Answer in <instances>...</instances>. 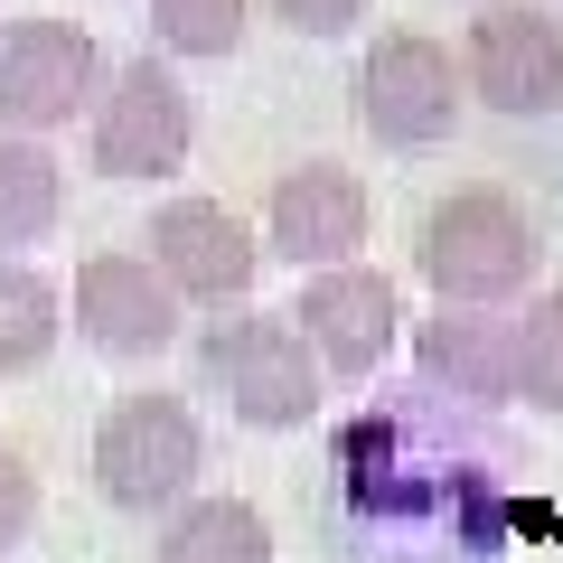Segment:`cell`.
Masks as SVG:
<instances>
[{
	"instance_id": "1",
	"label": "cell",
	"mask_w": 563,
	"mask_h": 563,
	"mask_svg": "<svg viewBox=\"0 0 563 563\" xmlns=\"http://www.w3.org/2000/svg\"><path fill=\"white\" fill-rule=\"evenodd\" d=\"M517 442L498 413L404 385L339 422L329 526L347 563H507L517 544Z\"/></svg>"
},
{
	"instance_id": "2",
	"label": "cell",
	"mask_w": 563,
	"mask_h": 563,
	"mask_svg": "<svg viewBox=\"0 0 563 563\" xmlns=\"http://www.w3.org/2000/svg\"><path fill=\"white\" fill-rule=\"evenodd\" d=\"M198 366H207V385L235 404L244 432H301V422L320 413V395H329V366H320V347L301 339L291 310H225V320H207Z\"/></svg>"
},
{
	"instance_id": "3",
	"label": "cell",
	"mask_w": 563,
	"mask_h": 563,
	"mask_svg": "<svg viewBox=\"0 0 563 563\" xmlns=\"http://www.w3.org/2000/svg\"><path fill=\"white\" fill-rule=\"evenodd\" d=\"M536 225L507 188H451L432 217H422V282L432 301H461V310H507L536 291Z\"/></svg>"
},
{
	"instance_id": "4",
	"label": "cell",
	"mask_w": 563,
	"mask_h": 563,
	"mask_svg": "<svg viewBox=\"0 0 563 563\" xmlns=\"http://www.w3.org/2000/svg\"><path fill=\"white\" fill-rule=\"evenodd\" d=\"M198 470H207V432L188 413V395H169V385L122 395L95 422V498L122 507V517H169V507H188L198 498Z\"/></svg>"
},
{
	"instance_id": "5",
	"label": "cell",
	"mask_w": 563,
	"mask_h": 563,
	"mask_svg": "<svg viewBox=\"0 0 563 563\" xmlns=\"http://www.w3.org/2000/svg\"><path fill=\"white\" fill-rule=\"evenodd\" d=\"M357 113L385 151H442L470 113V66L422 29H385L357 66Z\"/></svg>"
},
{
	"instance_id": "6",
	"label": "cell",
	"mask_w": 563,
	"mask_h": 563,
	"mask_svg": "<svg viewBox=\"0 0 563 563\" xmlns=\"http://www.w3.org/2000/svg\"><path fill=\"white\" fill-rule=\"evenodd\" d=\"M95 132V169L103 179H169V169L198 151V95L179 85L169 57H122L113 85L85 113Z\"/></svg>"
},
{
	"instance_id": "7",
	"label": "cell",
	"mask_w": 563,
	"mask_h": 563,
	"mask_svg": "<svg viewBox=\"0 0 563 563\" xmlns=\"http://www.w3.org/2000/svg\"><path fill=\"white\" fill-rule=\"evenodd\" d=\"M103 95V47L76 20H10L0 29V132H66Z\"/></svg>"
},
{
	"instance_id": "8",
	"label": "cell",
	"mask_w": 563,
	"mask_h": 563,
	"mask_svg": "<svg viewBox=\"0 0 563 563\" xmlns=\"http://www.w3.org/2000/svg\"><path fill=\"white\" fill-rule=\"evenodd\" d=\"M141 244H151V263L169 273V291L188 310H244L263 254H273L225 198H161L151 225H141Z\"/></svg>"
},
{
	"instance_id": "9",
	"label": "cell",
	"mask_w": 563,
	"mask_h": 563,
	"mask_svg": "<svg viewBox=\"0 0 563 563\" xmlns=\"http://www.w3.org/2000/svg\"><path fill=\"white\" fill-rule=\"evenodd\" d=\"M461 66H470V95L507 122L563 113V20L536 10V0H479Z\"/></svg>"
},
{
	"instance_id": "10",
	"label": "cell",
	"mask_w": 563,
	"mask_h": 563,
	"mask_svg": "<svg viewBox=\"0 0 563 563\" xmlns=\"http://www.w3.org/2000/svg\"><path fill=\"white\" fill-rule=\"evenodd\" d=\"M179 310L188 301L169 291V273L151 254H85L76 282H66V320L85 329L95 357H122V366L161 357V347L179 339Z\"/></svg>"
},
{
	"instance_id": "11",
	"label": "cell",
	"mask_w": 563,
	"mask_h": 563,
	"mask_svg": "<svg viewBox=\"0 0 563 563\" xmlns=\"http://www.w3.org/2000/svg\"><path fill=\"white\" fill-rule=\"evenodd\" d=\"M291 320H301V339L320 347V366L339 385H366V376H385V357L404 339V291L376 263H329V273L301 282Z\"/></svg>"
},
{
	"instance_id": "12",
	"label": "cell",
	"mask_w": 563,
	"mask_h": 563,
	"mask_svg": "<svg viewBox=\"0 0 563 563\" xmlns=\"http://www.w3.org/2000/svg\"><path fill=\"white\" fill-rule=\"evenodd\" d=\"M366 217H376V207H366L357 169H339V161H301V169H282V179H273L263 235H273V254H282V263L329 273V263H357Z\"/></svg>"
},
{
	"instance_id": "13",
	"label": "cell",
	"mask_w": 563,
	"mask_h": 563,
	"mask_svg": "<svg viewBox=\"0 0 563 563\" xmlns=\"http://www.w3.org/2000/svg\"><path fill=\"white\" fill-rule=\"evenodd\" d=\"M413 376L432 385V395L470 404V413H498V404H517V320L442 301L432 320L413 329Z\"/></svg>"
},
{
	"instance_id": "14",
	"label": "cell",
	"mask_w": 563,
	"mask_h": 563,
	"mask_svg": "<svg viewBox=\"0 0 563 563\" xmlns=\"http://www.w3.org/2000/svg\"><path fill=\"white\" fill-rule=\"evenodd\" d=\"M66 217V169L47 141L0 132V263H20L29 244H47Z\"/></svg>"
},
{
	"instance_id": "15",
	"label": "cell",
	"mask_w": 563,
	"mask_h": 563,
	"mask_svg": "<svg viewBox=\"0 0 563 563\" xmlns=\"http://www.w3.org/2000/svg\"><path fill=\"white\" fill-rule=\"evenodd\" d=\"M161 563H273V526L244 498H188L161 517Z\"/></svg>"
},
{
	"instance_id": "16",
	"label": "cell",
	"mask_w": 563,
	"mask_h": 563,
	"mask_svg": "<svg viewBox=\"0 0 563 563\" xmlns=\"http://www.w3.org/2000/svg\"><path fill=\"white\" fill-rule=\"evenodd\" d=\"M66 339V291L29 263H0V376L47 366V347Z\"/></svg>"
},
{
	"instance_id": "17",
	"label": "cell",
	"mask_w": 563,
	"mask_h": 563,
	"mask_svg": "<svg viewBox=\"0 0 563 563\" xmlns=\"http://www.w3.org/2000/svg\"><path fill=\"white\" fill-rule=\"evenodd\" d=\"M254 0H151V38L161 57H235Z\"/></svg>"
},
{
	"instance_id": "18",
	"label": "cell",
	"mask_w": 563,
	"mask_h": 563,
	"mask_svg": "<svg viewBox=\"0 0 563 563\" xmlns=\"http://www.w3.org/2000/svg\"><path fill=\"white\" fill-rule=\"evenodd\" d=\"M517 404L563 413V291H536L517 310Z\"/></svg>"
},
{
	"instance_id": "19",
	"label": "cell",
	"mask_w": 563,
	"mask_h": 563,
	"mask_svg": "<svg viewBox=\"0 0 563 563\" xmlns=\"http://www.w3.org/2000/svg\"><path fill=\"white\" fill-rule=\"evenodd\" d=\"M38 507H47V488H38V461L0 451V563H10L29 536H38Z\"/></svg>"
},
{
	"instance_id": "20",
	"label": "cell",
	"mask_w": 563,
	"mask_h": 563,
	"mask_svg": "<svg viewBox=\"0 0 563 563\" xmlns=\"http://www.w3.org/2000/svg\"><path fill=\"white\" fill-rule=\"evenodd\" d=\"M282 29H301V38H347V29L376 10V0H263Z\"/></svg>"
}]
</instances>
